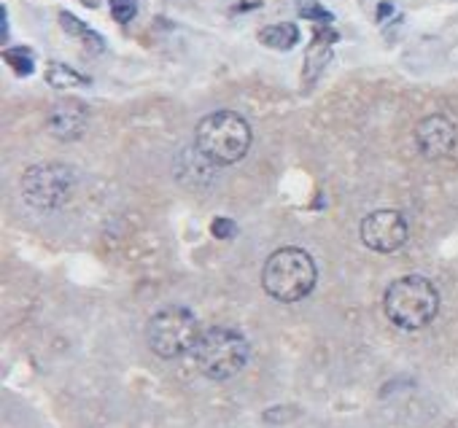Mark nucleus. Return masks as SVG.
I'll use <instances>...</instances> for the list:
<instances>
[{
  "instance_id": "nucleus-11",
  "label": "nucleus",
  "mask_w": 458,
  "mask_h": 428,
  "mask_svg": "<svg viewBox=\"0 0 458 428\" xmlns=\"http://www.w3.org/2000/svg\"><path fill=\"white\" fill-rule=\"evenodd\" d=\"M259 41L276 49V51H289L299 43V30L291 22H278V25H268L265 30H259Z\"/></svg>"
},
{
  "instance_id": "nucleus-3",
  "label": "nucleus",
  "mask_w": 458,
  "mask_h": 428,
  "mask_svg": "<svg viewBox=\"0 0 458 428\" xmlns=\"http://www.w3.org/2000/svg\"><path fill=\"white\" fill-rule=\"evenodd\" d=\"M315 277H318L315 261L302 248H281L261 267V285H265V292L283 305L305 300L313 292Z\"/></svg>"
},
{
  "instance_id": "nucleus-14",
  "label": "nucleus",
  "mask_w": 458,
  "mask_h": 428,
  "mask_svg": "<svg viewBox=\"0 0 458 428\" xmlns=\"http://www.w3.org/2000/svg\"><path fill=\"white\" fill-rule=\"evenodd\" d=\"M4 59H6V65L14 70L17 76H30L33 70H35V57H33V51L25 49V46L6 49V51H4Z\"/></svg>"
},
{
  "instance_id": "nucleus-13",
  "label": "nucleus",
  "mask_w": 458,
  "mask_h": 428,
  "mask_svg": "<svg viewBox=\"0 0 458 428\" xmlns=\"http://www.w3.org/2000/svg\"><path fill=\"white\" fill-rule=\"evenodd\" d=\"M330 57H332V49H330V43L323 41V33H318V38L313 41V46H310V51H307V59H305V70H307L310 82L326 67Z\"/></svg>"
},
{
  "instance_id": "nucleus-7",
  "label": "nucleus",
  "mask_w": 458,
  "mask_h": 428,
  "mask_svg": "<svg viewBox=\"0 0 458 428\" xmlns=\"http://www.w3.org/2000/svg\"><path fill=\"white\" fill-rule=\"evenodd\" d=\"M410 237V224L400 210H375L361 222V243L377 253H394Z\"/></svg>"
},
{
  "instance_id": "nucleus-10",
  "label": "nucleus",
  "mask_w": 458,
  "mask_h": 428,
  "mask_svg": "<svg viewBox=\"0 0 458 428\" xmlns=\"http://www.w3.org/2000/svg\"><path fill=\"white\" fill-rule=\"evenodd\" d=\"M59 25H62V30L68 33L71 38H76L87 51H92V54H103V51H105V41H103V35H100V33H95L92 27H87L79 17L68 14V12H59Z\"/></svg>"
},
{
  "instance_id": "nucleus-12",
  "label": "nucleus",
  "mask_w": 458,
  "mask_h": 428,
  "mask_svg": "<svg viewBox=\"0 0 458 428\" xmlns=\"http://www.w3.org/2000/svg\"><path fill=\"white\" fill-rule=\"evenodd\" d=\"M46 82L54 89H82V87L92 84L87 76L79 74V70H74L71 65H62V62H49L46 65Z\"/></svg>"
},
{
  "instance_id": "nucleus-15",
  "label": "nucleus",
  "mask_w": 458,
  "mask_h": 428,
  "mask_svg": "<svg viewBox=\"0 0 458 428\" xmlns=\"http://www.w3.org/2000/svg\"><path fill=\"white\" fill-rule=\"evenodd\" d=\"M111 6V17L119 25H129L138 17V0H108Z\"/></svg>"
},
{
  "instance_id": "nucleus-8",
  "label": "nucleus",
  "mask_w": 458,
  "mask_h": 428,
  "mask_svg": "<svg viewBox=\"0 0 458 428\" xmlns=\"http://www.w3.org/2000/svg\"><path fill=\"white\" fill-rule=\"evenodd\" d=\"M458 143V129L450 116L445 113H431L418 121L415 127V146L426 160H445L453 154Z\"/></svg>"
},
{
  "instance_id": "nucleus-1",
  "label": "nucleus",
  "mask_w": 458,
  "mask_h": 428,
  "mask_svg": "<svg viewBox=\"0 0 458 428\" xmlns=\"http://www.w3.org/2000/svg\"><path fill=\"white\" fill-rule=\"evenodd\" d=\"M251 140H253L251 124L235 111L208 113L198 124V129H194V149H198V154L208 165H219V167L240 162L251 149Z\"/></svg>"
},
{
  "instance_id": "nucleus-19",
  "label": "nucleus",
  "mask_w": 458,
  "mask_h": 428,
  "mask_svg": "<svg viewBox=\"0 0 458 428\" xmlns=\"http://www.w3.org/2000/svg\"><path fill=\"white\" fill-rule=\"evenodd\" d=\"M82 4H84V6H89V9H95V6L100 4V0H82Z\"/></svg>"
},
{
  "instance_id": "nucleus-18",
  "label": "nucleus",
  "mask_w": 458,
  "mask_h": 428,
  "mask_svg": "<svg viewBox=\"0 0 458 428\" xmlns=\"http://www.w3.org/2000/svg\"><path fill=\"white\" fill-rule=\"evenodd\" d=\"M0 35L9 38V12L0 9Z\"/></svg>"
},
{
  "instance_id": "nucleus-4",
  "label": "nucleus",
  "mask_w": 458,
  "mask_h": 428,
  "mask_svg": "<svg viewBox=\"0 0 458 428\" xmlns=\"http://www.w3.org/2000/svg\"><path fill=\"white\" fill-rule=\"evenodd\" d=\"M191 355L198 370L208 380H229L245 370L251 347L240 331L229 326H211V329H203Z\"/></svg>"
},
{
  "instance_id": "nucleus-2",
  "label": "nucleus",
  "mask_w": 458,
  "mask_h": 428,
  "mask_svg": "<svg viewBox=\"0 0 458 428\" xmlns=\"http://www.w3.org/2000/svg\"><path fill=\"white\" fill-rule=\"evenodd\" d=\"M383 307L397 329L418 331L426 329L439 313V292L423 275H405L385 289Z\"/></svg>"
},
{
  "instance_id": "nucleus-5",
  "label": "nucleus",
  "mask_w": 458,
  "mask_h": 428,
  "mask_svg": "<svg viewBox=\"0 0 458 428\" xmlns=\"http://www.w3.org/2000/svg\"><path fill=\"white\" fill-rule=\"evenodd\" d=\"M203 329L198 315L186 307H162L146 326L149 347L159 359H181L183 353H191L198 345Z\"/></svg>"
},
{
  "instance_id": "nucleus-16",
  "label": "nucleus",
  "mask_w": 458,
  "mask_h": 428,
  "mask_svg": "<svg viewBox=\"0 0 458 428\" xmlns=\"http://www.w3.org/2000/svg\"><path fill=\"white\" fill-rule=\"evenodd\" d=\"M211 232H213V237H219V240H232V237L237 235V227H235L232 219H216V222L211 224Z\"/></svg>"
},
{
  "instance_id": "nucleus-17",
  "label": "nucleus",
  "mask_w": 458,
  "mask_h": 428,
  "mask_svg": "<svg viewBox=\"0 0 458 428\" xmlns=\"http://www.w3.org/2000/svg\"><path fill=\"white\" fill-rule=\"evenodd\" d=\"M302 17H307V19H321V22H330V19H332L330 12H323V9H318V6H302Z\"/></svg>"
},
{
  "instance_id": "nucleus-6",
  "label": "nucleus",
  "mask_w": 458,
  "mask_h": 428,
  "mask_svg": "<svg viewBox=\"0 0 458 428\" xmlns=\"http://www.w3.org/2000/svg\"><path fill=\"white\" fill-rule=\"evenodd\" d=\"M76 191V175L71 167L49 162V165H33L22 175V197L41 210H57L68 205Z\"/></svg>"
},
{
  "instance_id": "nucleus-9",
  "label": "nucleus",
  "mask_w": 458,
  "mask_h": 428,
  "mask_svg": "<svg viewBox=\"0 0 458 428\" xmlns=\"http://www.w3.org/2000/svg\"><path fill=\"white\" fill-rule=\"evenodd\" d=\"M46 127L57 140H79L89 127V108L79 100H62L49 111Z\"/></svg>"
}]
</instances>
